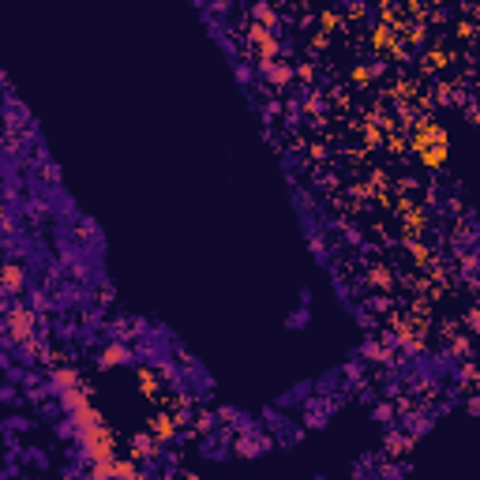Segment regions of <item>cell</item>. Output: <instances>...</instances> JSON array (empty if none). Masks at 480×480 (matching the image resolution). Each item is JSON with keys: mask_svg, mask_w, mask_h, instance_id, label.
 <instances>
[{"mask_svg": "<svg viewBox=\"0 0 480 480\" xmlns=\"http://www.w3.org/2000/svg\"><path fill=\"white\" fill-rule=\"evenodd\" d=\"M60 402H64L68 417H72V428L79 435V447H83L87 462L90 465H105L117 458V435L113 428L105 424V417L94 409V402H90V394L83 387L75 390H60Z\"/></svg>", "mask_w": 480, "mask_h": 480, "instance_id": "6da1fadb", "label": "cell"}, {"mask_svg": "<svg viewBox=\"0 0 480 480\" xmlns=\"http://www.w3.org/2000/svg\"><path fill=\"white\" fill-rule=\"evenodd\" d=\"M413 150H417L420 165H428V169L447 165L450 139H447V132H443V124H435V120H420V124L413 128Z\"/></svg>", "mask_w": 480, "mask_h": 480, "instance_id": "7a4b0ae2", "label": "cell"}, {"mask_svg": "<svg viewBox=\"0 0 480 480\" xmlns=\"http://www.w3.org/2000/svg\"><path fill=\"white\" fill-rule=\"evenodd\" d=\"M248 45L255 49L259 64H270V60H278V38L270 34V27H248Z\"/></svg>", "mask_w": 480, "mask_h": 480, "instance_id": "3957f363", "label": "cell"}, {"mask_svg": "<svg viewBox=\"0 0 480 480\" xmlns=\"http://www.w3.org/2000/svg\"><path fill=\"white\" fill-rule=\"evenodd\" d=\"M8 334L15 338V342H23V345H30V338H34V312L30 308H12L8 312Z\"/></svg>", "mask_w": 480, "mask_h": 480, "instance_id": "277c9868", "label": "cell"}, {"mask_svg": "<svg viewBox=\"0 0 480 480\" xmlns=\"http://www.w3.org/2000/svg\"><path fill=\"white\" fill-rule=\"evenodd\" d=\"M27 282V274H23V267H15V263H0V293H19Z\"/></svg>", "mask_w": 480, "mask_h": 480, "instance_id": "5b68a950", "label": "cell"}, {"mask_svg": "<svg viewBox=\"0 0 480 480\" xmlns=\"http://www.w3.org/2000/svg\"><path fill=\"white\" fill-rule=\"evenodd\" d=\"M132 454H135V458H158V454H162V443H158L150 432H139V435L132 439Z\"/></svg>", "mask_w": 480, "mask_h": 480, "instance_id": "8992f818", "label": "cell"}, {"mask_svg": "<svg viewBox=\"0 0 480 480\" xmlns=\"http://www.w3.org/2000/svg\"><path fill=\"white\" fill-rule=\"evenodd\" d=\"M263 450H270V443H267L263 435H240L237 439V454L240 458H259Z\"/></svg>", "mask_w": 480, "mask_h": 480, "instance_id": "52a82bcc", "label": "cell"}, {"mask_svg": "<svg viewBox=\"0 0 480 480\" xmlns=\"http://www.w3.org/2000/svg\"><path fill=\"white\" fill-rule=\"evenodd\" d=\"M259 72H263V75H267L274 87H285L289 79H293V68L282 64V60H270V64H259Z\"/></svg>", "mask_w": 480, "mask_h": 480, "instance_id": "ba28073f", "label": "cell"}, {"mask_svg": "<svg viewBox=\"0 0 480 480\" xmlns=\"http://www.w3.org/2000/svg\"><path fill=\"white\" fill-rule=\"evenodd\" d=\"M177 432H180V424H177L173 417H154V420H150V435H154L158 443H165V439H173Z\"/></svg>", "mask_w": 480, "mask_h": 480, "instance_id": "9c48e42d", "label": "cell"}, {"mask_svg": "<svg viewBox=\"0 0 480 480\" xmlns=\"http://www.w3.org/2000/svg\"><path fill=\"white\" fill-rule=\"evenodd\" d=\"M135 353L128 345H109L105 353H102V368H117V364H132Z\"/></svg>", "mask_w": 480, "mask_h": 480, "instance_id": "30bf717a", "label": "cell"}, {"mask_svg": "<svg viewBox=\"0 0 480 480\" xmlns=\"http://www.w3.org/2000/svg\"><path fill=\"white\" fill-rule=\"evenodd\" d=\"M409 447H413V435H390V439H387V454H390V458L405 454Z\"/></svg>", "mask_w": 480, "mask_h": 480, "instance_id": "8fae6325", "label": "cell"}, {"mask_svg": "<svg viewBox=\"0 0 480 480\" xmlns=\"http://www.w3.org/2000/svg\"><path fill=\"white\" fill-rule=\"evenodd\" d=\"M304 323H308V308H300V312L289 315V327H304Z\"/></svg>", "mask_w": 480, "mask_h": 480, "instance_id": "7c38bea8", "label": "cell"}, {"mask_svg": "<svg viewBox=\"0 0 480 480\" xmlns=\"http://www.w3.org/2000/svg\"><path fill=\"white\" fill-rule=\"evenodd\" d=\"M173 480H195V473H177Z\"/></svg>", "mask_w": 480, "mask_h": 480, "instance_id": "4fadbf2b", "label": "cell"}]
</instances>
